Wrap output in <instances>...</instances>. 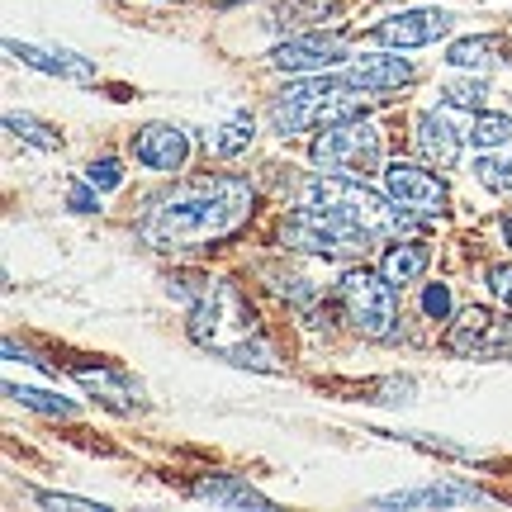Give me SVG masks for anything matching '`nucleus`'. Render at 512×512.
I'll return each instance as SVG.
<instances>
[{
    "label": "nucleus",
    "instance_id": "nucleus-1",
    "mask_svg": "<svg viewBox=\"0 0 512 512\" xmlns=\"http://www.w3.org/2000/svg\"><path fill=\"white\" fill-rule=\"evenodd\" d=\"M256 214V185L247 176H190L152 195L138 214L143 247L162 256H200L238 238Z\"/></svg>",
    "mask_w": 512,
    "mask_h": 512
},
{
    "label": "nucleus",
    "instance_id": "nucleus-2",
    "mask_svg": "<svg viewBox=\"0 0 512 512\" xmlns=\"http://www.w3.org/2000/svg\"><path fill=\"white\" fill-rule=\"evenodd\" d=\"M380 95L351 86L342 72H313V76H290V86H280L266 105L275 133H309V128H328L342 119H361L375 110Z\"/></svg>",
    "mask_w": 512,
    "mask_h": 512
},
{
    "label": "nucleus",
    "instance_id": "nucleus-3",
    "mask_svg": "<svg viewBox=\"0 0 512 512\" xmlns=\"http://www.w3.org/2000/svg\"><path fill=\"white\" fill-rule=\"evenodd\" d=\"M299 200L318 204V209H328L337 219H347L351 228H361L370 242L403 238V233L418 223L408 209H399V204L389 200L384 190H370L366 181H347V176H328V171H313L309 181L299 185Z\"/></svg>",
    "mask_w": 512,
    "mask_h": 512
},
{
    "label": "nucleus",
    "instance_id": "nucleus-4",
    "mask_svg": "<svg viewBox=\"0 0 512 512\" xmlns=\"http://www.w3.org/2000/svg\"><path fill=\"white\" fill-rule=\"evenodd\" d=\"M309 162L328 176H347V181H370L384 171V133L370 124L366 114L361 119H342V124H328L313 133L309 143Z\"/></svg>",
    "mask_w": 512,
    "mask_h": 512
},
{
    "label": "nucleus",
    "instance_id": "nucleus-5",
    "mask_svg": "<svg viewBox=\"0 0 512 512\" xmlns=\"http://www.w3.org/2000/svg\"><path fill=\"white\" fill-rule=\"evenodd\" d=\"M337 304L347 313V323L370 342H389L399 337V299H394V285L384 280V271H370V266H351L337 285Z\"/></svg>",
    "mask_w": 512,
    "mask_h": 512
},
{
    "label": "nucleus",
    "instance_id": "nucleus-6",
    "mask_svg": "<svg viewBox=\"0 0 512 512\" xmlns=\"http://www.w3.org/2000/svg\"><path fill=\"white\" fill-rule=\"evenodd\" d=\"M280 242L290 252H309V256H328V261H347V256H361L370 247V238L361 228H351L347 219H337L318 204H304V209H290L280 219Z\"/></svg>",
    "mask_w": 512,
    "mask_h": 512
},
{
    "label": "nucleus",
    "instance_id": "nucleus-7",
    "mask_svg": "<svg viewBox=\"0 0 512 512\" xmlns=\"http://www.w3.org/2000/svg\"><path fill=\"white\" fill-rule=\"evenodd\" d=\"M380 181H384V195L399 204V209H408L418 223L446 219V209H451V190H446V181L437 176V166H427V162H403V157H394V162H384Z\"/></svg>",
    "mask_w": 512,
    "mask_h": 512
},
{
    "label": "nucleus",
    "instance_id": "nucleus-8",
    "mask_svg": "<svg viewBox=\"0 0 512 512\" xmlns=\"http://www.w3.org/2000/svg\"><path fill=\"white\" fill-rule=\"evenodd\" d=\"M266 62H271L275 72H285V76L337 72V67H347L351 62L347 34H337V29H309V34H294V38H285V43H275Z\"/></svg>",
    "mask_w": 512,
    "mask_h": 512
},
{
    "label": "nucleus",
    "instance_id": "nucleus-9",
    "mask_svg": "<svg viewBox=\"0 0 512 512\" xmlns=\"http://www.w3.org/2000/svg\"><path fill=\"white\" fill-rule=\"evenodd\" d=\"M456 34V15L441 10V5H418V10H394V15H380L370 24V38L380 48H399V53H413V48H427V43H441V38Z\"/></svg>",
    "mask_w": 512,
    "mask_h": 512
},
{
    "label": "nucleus",
    "instance_id": "nucleus-10",
    "mask_svg": "<svg viewBox=\"0 0 512 512\" xmlns=\"http://www.w3.org/2000/svg\"><path fill=\"white\" fill-rule=\"evenodd\" d=\"M475 503H498V498L470 479H432L418 489H394V494L370 498V508H475Z\"/></svg>",
    "mask_w": 512,
    "mask_h": 512
},
{
    "label": "nucleus",
    "instance_id": "nucleus-11",
    "mask_svg": "<svg viewBox=\"0 0 512 512\" xmlns=\"http://www.w3.org/2000/svg\"><path fill=\"white\" fill-rule=\"evenodd\" d=\"M128 152H133V162L147 166V171L176 176V171L190 162V133H185L181 124H143V128H133Z\"/></svg>",
    "mask_w": 512,
    "mask_h": 512
},
{
    "label": "nucleus",
    "instance_id": "nucleus-12",
    "mask_svg": "<svg viewBox=\"0 0 512 512\" xmlns=\"http://www.w3.org/2000/svg\"><path fill=\"white\" fill-rule=\"evenodd\" d=\"M337 72L370 95H389V91H403V86L418 81V62H408L399 48H389V53H356L347 67H337Z\"/></svg>",
    "mask_w": 512,
    "mask_h": 512
},
{
    "label": "nucleus",
    "instance_id": "nucleus-13",
    "mask_svg": "<svg viewBox=\"0 0 512 512\" xmlns=\"http://www.w3.org/2000/svg\"><path fill=\"white\" fill-rule=\"evenodd\" d=\"M413 147H418V157L427 166L451 171L460 162V152H465V133L441 110H418L413 114Z\"/></svg>",
    "mask_w": 512,
    "mask_h": 512
},
{
    "label": "nucleus",
    "instance_id": "nucleus-14",
    "mask_svg": "<svg viewBox=\"0 0 512 512\" xmlns=\"http://www.w3.org/2000/svg\"><path fill=\"white\" fill-rule=\"evenodd\" d=\"M5 48H10L15 62H24V67H34V72H43V76H57V81H72V86H91L95 76H100L91 57L67 53V48L57 53V48H38V43H19V38H10Z\"/></svg>",
    "mask_w": 512,
    "mask_h": 512
},
{
    "label": "nucleus",
    "instance_id": "nucleus-15",
    "mask_svg": "<svg viewBox=\"0 0 512 512\" xmlns=\"http://www.w3.org/2000/svg\"><path fill=\"white\" fill-rule=\"evenodd\" d=\"M427 266H432V247L422 238H389V247H384V256H380V271L394 290L418 285L422 275H427Z\"/></svg>",
    "mask_w": 512,
    "mask_h": 512
},
{
    "label": "nucleus",
    "instance_id": "nucleus-16",
    "mask_svg": "<svg viewBox=\"0 0 512 512\" xmlns=\"http://www.w3.org/2000/svg\"><path fill=\"white\" fill-rule=\"evenodd\" d=\"M190 498L214 503V508H271V498L261 494L256 484H247L242 475H200L190 484Z\"/></svg>",
    "mask_w": 512,
    "mask_h": 512
},
{
    "label": "nucleus",
    "instance_id": "nucleus-17",
    "mask_svg": "<svg viewBox=\"0 0 512 512\" xmlns=\"http://www.w3.org/2000/svg\"><path fill=\"white\" fill-rule=\"evenodd\" d=\"M498 62V38L494 34H475V38H456L446 48V67L456 72H489Z\"/></svg>",
    "mask_w": 512,
    "mask_h": 512
},
{
    "label": "nucleus",
    "instance_id": "nucleus-18",
    "mask_svg": "<svg viewBox=\"0 0 512 512\" xmlns=\"http://www.w3.org/2000/svg\"><path fill=\"white\" fill-rule=\"evenodd\" d=\"M252 143H256V119H252V110H238L233 119H228V124H219L214 133H209V152H214V157H223V162H228V157H242V152H247Z\"/></svg>",
    "mask_w": 512,
    "mask_h": 512
},
{
    "label": "nucleus",
    "instance_id": "nucleus-19",
    "mask_svg": "<svg viewBox=\"0 0 512 512\" xmlns=\"http://www.w3.org/2000/svg\"><path fill=\"white\" fill-rule=\"evenodd\" d=\"M5 128L15 133L19 143L38 147V152H62V128L43 124V119H38V114H29V110H10V114H5Z\"/></svg>",
    "mask_w": 512,
    "mask_h": 512
},
{
    "label": "nucleus",
    "instance_id": "nucleus-20",
    "mask_svg": "<svg viewBox=\"0 0 512 512\" xmlns=\"http://www.w3.org/2000/svg\"><path fill=\"white\" fill-rule=\"evenodd\" d=\"M475 152H498L503 143H512V114H498V110H479L470 133H465Z\"/></svg>",
    "mask_w": 512,
    "mask_h": 512
},
{
    "label": "nucleus",
    "instance_id": "nucleus-21",
    "mask_svg": "<svg viewBox=\"0 0 512 512\" xmlns=\"http://www.w3.org/2000/svg\"><path fill=\"white\" fill-rule=\"evenodd\" d=\"M5 394L15 403H24V408H34V413H43V418H76V403L62 399V394H53V389H29V384H5Z\"/></svg>",
    "mask_w": 512,
    "mask_h": 512
},
{
    "label": "nucleus",
    "instance_id": "nucleus-22",
    "mask_svg": "<svg viewBox=\"0 0 512 512\" xmlns=\"http://www.w3.org/2000/svg\"><path fill=\"white\" fill-rule=\"evenodd\" d=\"M484 100H489V81H484L479 72H470L465 81H446V86H441V105H451V110L479 114L484 110Z\"/></svg>",
    "mask_w": 512,
    "mask_h": 512
},
{
    "label": "nucleus",
    "instance_id": "nucleus-23",
    "mask_svg": "<svg viewBox=\"0 0 512 512\" xmlns=\"http://www.w3.org/2000/svg\"><path fill=\"white\" fill-rule=\"evenodd\" d=\"M475 181L489 195H512V157H494V152H479L475 157Z\"/></svg>",
    "mask_w": 512,
    "mask_h": 512
},
{
    "label": "nucleus",
    "instance_id": "nucleus-24",
    "mask_svg": "<svg viewBox=\"0 0 512 512\" xmlns=\"http://www.w3.org/2000/svg\"><path fill=\"white\" fill-rule=\"evenodd\" d=\"M86 181H91L100 195H110V190L124 185V162H119V157H95V162L86 166Z\"/></svg>",
    "mask_w": 512,
    "mask_h": 512
},
{
    "label": "nucleus",
    "instance_id": "nucleus-25",
    "mask_svg": "<svg viewBox=\"0 0 512 512\" xmlns=\"http://www.w3.org/2000/svg\"><path fill=\"white\" fill-rule=\"evenodd\" d=\"M456 309V299H451V285H427L422 290V313L432 318V323H446Z\"/></svg>",
    "mask_w": 512,
    "mask_h": 512
},
{
    "label": "nucleus",
    "instance_id": "nucleus-26",
    "mask_svg": "<svg viewBox=\"0 0 512 512\" xmlns=\"http://www.w3.org/2000/svg\"><path fill=\"white\" fill-rule=\"evenodd\" d=\"M67 204H72L76 214H95L100 209V190L91 181H72L67 185Z\"/></svg>",
    "mask_w": 512,
    "mask_h": 512
},
{
    "label": "nucleus",
    "instance_id": "nucleus-27",
    "mask_svg": "<svg viewBox=\"0 0 512 512\" xmlns=\"http://www.w3.org/2000/svg\"><path fill=\"white\" fill-rule=\"evenodd\" d=\"M38 508H76V512H105V503H91V498L76 494H34Z\"/></svg>",
    "mask_w": 512,
    "mask_h": 512
},
{
    "label": "nucleus",
    "instance_id": "nucleus-28",
    "mask_svg": "<svg viewBox=\"0 0 512 512\" xmlns=\"http://www.w3.org/2000/svg\"><path fill=\"white\" fill-rule=\"evenodd\" d=\"M484 275H489V294H494L498 304H512V261H498Z\"/></svg>",
    "mask_w": 512,
    "mask_h": 512
},
{
    "label": "nucleus",
    "instance_id": "nucleus-29",
    "mask_svg": "<svg viewBox=\"0 0 512 512\" xmlns=\"http://www.w3.org/2000/svg\"><path fill=\"white\" fill-rule=\"evenodd\" d=\"M503 238H508V247H512V209L503 214Z\"/></svg>",
    "mask_w": 512,
    "mask_h": 512
}]
</instances>
